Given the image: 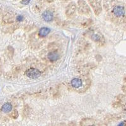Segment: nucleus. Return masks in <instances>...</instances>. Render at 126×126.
<instances>
[{
  "label": "nucleus",
  "instance_id": "obj_1",
  "mask_svg": "<svg viewBox=\"0 0 126 126\" xmlns=\"http://www.w3.org/2000/svg\"><path fill=\"white\" fill-rule=\"evenodd\" d=\"M89 3L92 6L95 15H99L102 12V1L101 0H89Z\"/></svg>",
  "mask_w": 126,
  "mask_h": 126
},
{
  "label": "nucleus",
  "instance_id": "obj_2",
  "mask_svg": "<svg viewBox=\"0 0 126 126\" xmlns=\"http://www.w3.org/2000/svg\"><path fill=\"white\" fill-rule=\"evenodd\" d=\"M27 76L31 79H37L39 78L41 75V73L40 71L35 68H30L28 69L25 73Z\"/></svg>",
  "mask_w": 126,
  "mask_h": 126
},
{
  "label": "nucleus",
  "instance_id": "obj_3",
  "mask_svg": "<svg viewBox=\"0 0 126 126\" xmlns=\"http://www.w3.org/2000/svg\"><path fill=\"white\" fill-rule=\"evenodd\" d=\"M78 12L81 15H88L90 12V10L89 8L88 4L83 1H79Z\"/></svg>",
  "mask_w": 126,
  "mask_h": 126
},
{
  "label": "nucleus",
  "instance_id": "obj_4",
  "mask_svg": "<svg viewBox=\"0 0 126 126\" xmlns=\"http://www.w3.org/2000/svg\"><path fill=\"white\" fill-rule=\"evenodd\" d=\"M112 12L115 16L117 17H120V16H123L125 15V9L123 6H117L113 8Z\"/></svg>",
  "mask_w": 126,
  "mask_h": 126
},
{
  "label": "nucleus",
  "instance_id": "obj_5",
  "mask_svg": "<svg viewBox=\"0 0 126 126\" xmlns=\"http://www.w3.org/2000/svg\"><path fill=\"white\" fill-rule=\"evenodd\" d=\"M76 7L74 3H71V4H69V6H67L66 8V14L67 16L69 17H71L72 16L75 15V12H76Z\"/></svg>",
  "mask_w": 126,
  "mask_h": 126
},
{
  "label": "nucleus",
  "instance_id": "obj_6",
  "mask_svg": "<svg viewBox=\"0 0 126 126\" xmlns=\"http://www.w3.org/2000/svg\"><path fill=\"white\" fill-rule=\"evenodd\" d=\"M42 18L44 19V21L47 22H51L52 20H53V18H54V15H53V13H52L49 10H46L42 13Z\"/></svg>",
  "mask_w": 126,
  "mask_h": 126
},
{
  "label": "nucleus",
  "instance_id": "obj_7",
  "mask_svg": "<svg viewBox=\"0 0 126 126\" xmlns=\"http://www.w3.org/2000/svg\"><path fill=\"white\" fill-rule=\"evenodd\" d=\"M47 57L50 61H56L59 59V54L56 51H52L48 54Z\"/></svg>",
  "mask_w": 126,
  "mask_h": 126
},
{
  "label": "nucleus",
  "instance_id": "obj_8",
  "mask_svg": "<svg viewBox=\"0 0 126 126\" xmlns=\"http://www.w3.org/2000/svg\"><path fill=\"white\" fill-rule=\"evenodd\" d=\"M50 32V29L47 27H42L40 29L39 32V35L40 37H45L49 35Z\"/></svg>",
  "mask_w": 126,
  "mask_h": 126
},
{
  "label": "nucleus",
  "instance_id": "obj_9",
  "mask_svg": "<svg viewBox=\"0 0 126 126\" xmlns=\"http://www.w3.org/2000/svg\"><path fill=\"white\" fill-rule=\"evenodd\" d=\"M71 85L74 88H79L81 86H82V81L79 78H74L72 79L71 82Z\"/></svg>",
  "mask_w": 126,
  "mask_h": 126
},
{
  "label": "nucleus",
  "instance_id": "obj_10",
  "mask_svg": "<svg viewBox=\"0 0 126 126\" xmlns=\"http://www.w3.org/2000/svg\"><path fill=\"white\" fill-rule=\"evenodd\" d=\"M12 109V104H10V103H6L5 104H4L2 107V111L3 112H5V113H8V112H10Z\"/></svg>",
  "mask_w": 126,
  "mask_h": 126
},
{
  "label": "nucleus",
  "instance_id": "obj_11",
  "mask_svg": "<svg viewBox=\"0 0 126 126\" xmlns=\"http://www.w3.org/2000/svg\"><path fill=\"white\" fill-rule=\"evenodd\" d=\"M92 39L94 42H100L102 40V37L100 35L97 34V33H94L92 35Z\"/></svg>",
  "mask_w": 126,
  "mask_h": 126
},
{
  "label": "nucleus",
  "instance_id": "obj_12",
  "mask_svg": "<svg viewBox=\"0 0 126 126\" xmlns=\"http://www.w3.org/2000/svg\"><path fill=\"white\" fill-rule=\"evenodd\" d=\"M16 20H17L18 21H19V22L22 21V20H23V16L22 15H18L17 17H16Z\"/></svg>",
  "mask_w": 126,
  "mask_h": 126
},
{
  "label": "nucleus",
  "instance_id": "obj_13",
  "mask_svg": "<svg viewBox=\"0 0 126 126\" xmlns=\"http://www.w3.org/2000/svg\"><path fill=\"white\" fill-rule=\"evenodd\" d=\"M30 2V0H22V3L24 4H28Z\"/></svg>",
  "mask_w": 126,
  "mask_h": 126
},
{
  "label": "nucleus",
  "instance_id": "obj_14",
  "mask_svg": "<svg viewBox=\"0 0 126 126\" xmlns=\"http://www.w3.org/2000/svg\"><path fill=\"white\" fill-rule=\"evenodd\" d=\"M124 124H125L124 122H122V123H120V124H119V126H122V125L123 126V125H124Z\"/></svg>",
  "mask_w": 126,
  "mask_h": 126
}]
</instances>
